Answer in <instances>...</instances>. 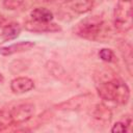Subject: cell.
Segmentation results:
<instances>
[{
	"mask_svg": "<svg viewBox=\"0 0 133 133\" xmlns=\"http://www.w3.org/2000/svg\"><path fill=\"white\" fill-rule=\"evenodd\" d=\"M25 28L33 32H55L60 30V27L55 23L37 21H27L25 23Z\"/></svg>",
	"mask_w": 133,
	"mask_h": 133,
	"instance_id": "obj_5",
	"label": "cell"
},
{
	"mask_svg": "<svg viewBox=\"0 0 133 133\" xmlns=\"http://www.w3.org/2000/svg\"><path fill=\"white\" fill-rule=\"evenodd\" d=\"M99 56H100V58L102 60H104L106 62H113V61H115V55H114L113 51L110 50V49H106V48L101 49L100 52H99Z\"/></svg>",
	"mask_w": 133,
	"mask_h": 133,
	"instance_id": "obj_13",
	"label": "cell"
},
{
	"mask_svg": "<svg viewBox=\"0 0 133 133\" xmlns=\"http://www.w3.org/2000/svg\"><path fill=\"white\" fill-rule=\"evenodd\" d=\"M97 90L102 99L113 101L118 104H127L130 98L128 85L118 77L99 81L97 83Z\"/></svg>",
	"mask_w": 133,
	"mask_h": 133,
	"instance_id": "obj_1",
	"label": "cell"
},
{
	"mask_svg": "<svg viewBox=\"0 0 133 133\" xmlns=\"http://www.w3.org/2000/svg\"><path fill=\"white\" fill-rule=\"evenodd\" d=\"M24 3V0H3V5L7 9H17Z\"/></svg>",
	"mask_w": 133,
	"mask_h": 133,
	"instance_id": "obj_15",
	"label": "cell"
},
{
	"mask_svg": "<svg viewBox=\"0 0 133 133\" xmlns=\"http://www.w3.org/2000/svg\"><path fill=\"white\" fill-rule=\"evenodd\" d=\"M114 27L122 32L132 27V5L131 2H119L114 9Z\"/></svg>",
	"mask_w": 133,
	"mask_h": 133,
	"instance_id": "obj_3",
	"label": "cell"
},
{
	"mask_svg": "<svg viewBox=\"0 0 133 133\" xmlns=\"http://www.w3.org/2000/svg\"><path fill=\"white\" fill-rule=\"evenodd\" d=\"M31 18L37 22H50L53 19V14L45 7H36L31 11Z\"/></svg>",
	"mask_w": 133,
	"mask_h": 133,
	"instance_id": "obj_9",
	"label": "cell"
},
{
	"mask_svg": "<svg viewBox=\"0 0 133 133\" xmlns=\"http://www.w3.org/2000/svg\"><path fill=\"white\" fill-rule=\"evenodd\" d=\"M33 46H34V43H32V42H20V43H17V44H14V45L1 48L0 49V54L7 56V55L15 54V53L28 51Z\"/></svg>",
	"mask_w": 133,
	"mask_h": 133,
	"instance_id": "obj_7",
	"label": "cell"
},
{
	"mask_svg": "<svg viewBox=\"0 0 133 133\" xmlns=\"http://www.w3.org/2000/svg\"><path fill=\"white\" fill-rule=\"evenodd\" d=\"M131 123V119H128V122H117L113 125L112 129H111V132L115 133V132H126L128 130V127Z\"/></svg>",
	"mask_w": 133,
	"mask_h": 133,
	"instance_id": "obj_14",
	"label": "cell"
},
{
	"mask_svg": "<svg viewBox=\"0 0 133 133\" xmlns=\"http://www.w3.org/2000/svg\"><path fill=\"white\" fill-rule=\"evenodd\" d=\"M121 1H125V2H131V0H121Z\"/></svg>",
	"mask_w": 133,
	"mask_h": 133,
	"instance_id": "obj_18",
	"label": "cell"
},
{
	"mask_svg": "<svg viewBox=\"0 0 133 133\" xmlns=\"http://www.w3.org/2000/svg\"><path fill=\"white\" fill-rule=\"evenodd\" d=\"M21 32V26L18 23H9L2 30V38L4 41H9L16 38Z\"/></svg>",
	"mask_w": 133,
	"mask_h": 133,
	"instance_id": "obj_10",
	"label": "cell"
},
{
	"mask_svg": "<svg viewBox=\"0 0 133 133\" xmlns=\"http://www.w3.org/2000/svg\"><path fill=\"white\" fill-rule=\"evenodd\" d=\"M3 81V76H2V74L0 73V82H2Z\"/></svg>",
	"mask_w": 133,
	"mask_h": 133,
	"instance_id": "obj_17",
	"label": "cell"
},
{
	"mask_svg": "<svg viewBox=\"0 0 133 133\" xmlns=\"http://www.w3.org/2000/svg\"><path fill=\"white\" fill-rule=\"evenodd\" d=\"M68 5L77 14H85L92 7L94 0H66Z\"/></svg>",
	"mask_w": 133,
	"mask_h": 133,
	"instance_id": "obj_8",
	"label": "cell"
},
{
	"mask_svg": "<svg viewBox=\"0 0 133 133\" xmlns=\"http://www.w3.org/2000/svg\"><path fill=\"white\" fill-rule=\"evenodd\" d=\"M94 117L100 122L109 123L110 118H111V112L106 106L99 104V105H97V107L94 111Z\"/></svg>",
	"mask_w": 133,
	"mask_h": 133,
	"instance_id": "obj_11",
	"label": "cell"
},
{
	"mask_svg": "<svg viewBox=\"0 0 133 133\" xmlns=\"http://www.w3.org/2000/svg\"><path fill=\"white\" fill-rule=\"evenodd\" d=\"M104 21L98 16L88 17L80 21L75 27V33L83 38L95 41L104 32Z\"/></svg>",
	"mask_w": 133,
	"mask_h": 133,
	"instance_id": "obj_2",
	"label": "cell"
},
{
	"mask_svg": "<svg viewBox=\"0 0 133 133\" xmlns=\"http://www.w3.org/2000/svg\"><path fill=\"white\" fill-rule=\"evenodd\" d=\"M4 22H5V19H4V18H2V17H0V25H1V24H3Z\"/></svg>",
	"mask_w": 133,
	"mask_h": 133,
	"instance_id": "obj_16",
	"label": "cell"
},
{
	"mask_svg": "<svg viewBox=\"0 0 133 133\" xmlns=\"http://www.w3.org/2000/svg\"><path fill=\"white\" fill-rule=\"evenodd\" d=\"M14 125V119L9 110H0V131Z\"/></svg>",
	"mask_w": 133,
	"mask_h": 133,
	"instance_id": "obj_12",
	"label": "cell"
},
{
	"mask_svg": "<svg viewBox=\"0 0 133 133\" xmlns=\"http://www.w3.org/2000/svg\"><path fill=\"white\" fill-rule=\"evenodd\" d=\"M34 87V82L28 77H18L11 80L10 89L14 94H24Z\"/></svg>",
	"mask_w": 133,
	"mask_h": 133,
	"instance_id": "obj_6",
	"label": "cell"
},
{
	"mask_svg": "<svg viewBox=\"0 0 133 133\" xmlns=\"http://www.w3.org/2000/svg\"><path fill=\"white\" fill-rule=\"evenodd\" d=\"M9 111L11 113L14 124L19 125L31 118V116L34 113V106L30 103H23V104L15 106Z\"/></svg>",
	"mask_w": 133,
	"mask_h": 133,
	"instance_id": "obj_4",
	"label": "cell"
}]
</instances>
